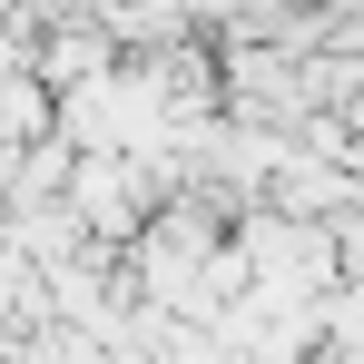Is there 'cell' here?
Returning a JSON list of instances; mask_svg holds the SVG:
<instances>
[{"label":"cell","instance_id":"3","mask_svg":"<svg viewBox=\"0 0 364 364\" xmlns=\"http://www.w3.org/2000/svg\"><path fill=\"white\" fill-rule=\"evenodd\" d=\"M315 364H325V355H315Z\"/></svg>","mask_w":364,"mask_h":364},{"label":"cell","instance_id":"1","mask_svg":"<svg viewBox=\"0 0 364 364\" xmlns=\"http://www.w3.org/2000/svg\"><path fill=\"white\" fill-rule=\"evenodd\" d=\"M178 187L158 178L148 158H79L69 168V217L89 227V246H109V256H128V246L148 237V217L168 207Z\"/></svg>","mask_w":364,"mask_h":364},{"label":"cell","instance_id":"2","mask_svg":"<svg viewBox=\"0 0 364 364\" xmlns=\"http://www.w3.org/2000/svg\"><path fill=\"white\" fill-rule=\"evenodd\" d=\"M325 364H364V276L325 296Z\"/></svg>","mask_w":364,"mask_h":364}]
</instances>
